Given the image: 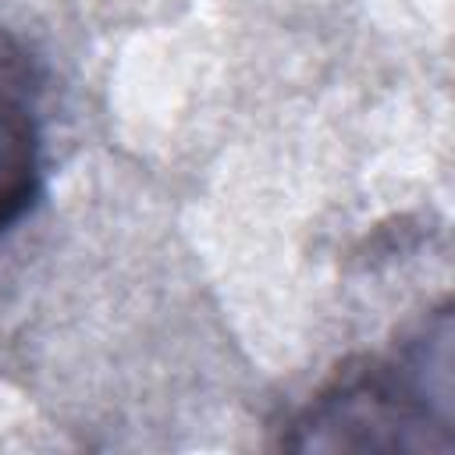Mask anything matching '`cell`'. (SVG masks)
Masks as SVG:
<instances>
[{
  "instance_id": "cell-1",
  "label": "cell",
  "mask_w": 455,
  "mask_h": 455,
  "mask_svg": "<svg viewBox=\"0 0 455 455\" xmlns=\"http://www.w3.org/2000/svg\"><path fill=\"white\" fill-rule=\"evenodd\" d=\"M291 448H434L427 427H451V316L437 309L416 334L355 370H341L299 416ZM451 441V437H448Z\"/></svg>"
},
{
  "instance_id": "cell-2",
  "label": "cell",
  "mask_w": 455,
  "mask_h": 455,
  "mask_svg": "<svg viewBox=\"0 0 455 455\" xmlns=\"http://www.w3.org/2000/svg\"><path fill=\"white\" fill-rule=\"evenodd\" d=\"M46 142L39 89L25 60L0 46V238L18 228L43 196Z\"/></svg>"
}]
</instances>
